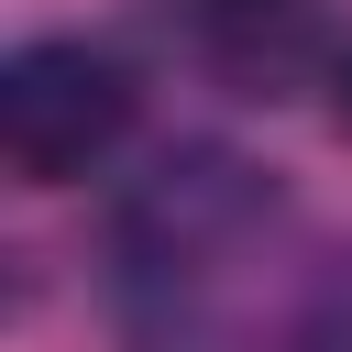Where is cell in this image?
I'll list each match as a JSON object with an SVG mask.
<instances>
[{"label": "cell", "instance_id": "6da1fadb", "mask_svg": "<svg viewBox=\"0 0 352 352\" xmlns=\"http://www.w3.org/2000/svg\"><path fill=\"white\" fill-rule=\"evenodd\" d=\"M121 352H352V275L264 165L187 143L121 209Z\"/></svg>", "mask_w": 352, "mask_h": 352}, {"label": "cell", "instance_id": "7a4b0ae2", "mask_svg": "<svg viewBox=\"0 0 352 352\" xmlns=\"http://www.w3.org/2000/svg\"><path fill=\"white\" fill-rule=\"evenodd\" d=\"M132 110H143L132 66H121L110 44H88V33H33V44H11V66H0V154H11L22 187H77V176H99V165L132 143Z\"/></svg>", "mask_w": 352, "mask_h": 352}, {"label": "cell", "instance_id": "3957f363", "mask_svg": "<svg viewBox=\"0 0 352 352\" xmlns=\"http://www.w3.org/2000/svg\"><path fill=\"white\" fill-rule=\"evenodd\" d=\"M176 44L198 55V77H220L231 99H297L341 77L330 44V0H165Z\"/></svg>", "mask_w": 352, "mask_h": 352}, {"label": "cell", "instance_id": "277c9868", "mask_svg": "<svg viewBox=\"0 0 352 352\" xmlns=\"http://www.w3.org/2000/svg\"><path fill=\"white\" fill-rule=\"evenodd\" d=\"M330 99H341V121H352V44H341V77H330Z\"/></svg>", "mask_w": 352, "mask_h": 352}]
</instances>
